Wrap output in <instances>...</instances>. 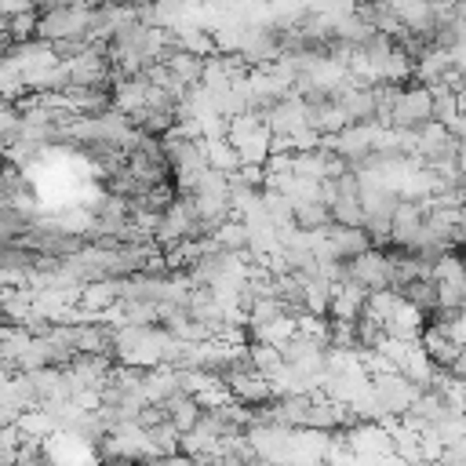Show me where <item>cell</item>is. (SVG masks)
<instances>
[{
	"mask_svg": "<svg viewBox=\"0 0 466 466\" xmlns=\"http://www.w3.org/2000/svg\"><path fill=\"white\" fill-rule=\"evenodd\" d=\"M164 408H167V422H171L178 433H189V430L200 422V415H204V408H200L197 397H189V393H175V397H167Z\"/></svg>",
	"mask_w": 466,
	"mask_h": 466,
	"instance_id": "30bf717a",
	"label": "cell"
},
{
	"mask_svg": "<svg viewBox=\"0 0 466 466\" xmlns=\"http://www.w3.org/2000/svg\"><path fill=\"white\" fill-rule=\"evenodd\" d=\"M222 382H226L229 397H233L237 404H244V408H266V404H273V400H277L273 382H269V379H266L258 368H240V371H229Z\"/></svg>",
	"mask_w": 466,
	"mask_h": 466,
	"instance_id": "277c9868",
	"label": "cell"
},
{
	"mask_svg": "<svg viewBox=\"0 0 466 466\" xmlns=\"http://www.w3.org/2000/svg\"><path fill=\"white\" fill-rule=\"evenodd\" d=\"M459 248H466V222H462V233H459Z\"/></svg>",
	"mask_w": 466,
	"mask_h": 466,
	"instance_id": "5bb4252c",
	"label": "cell"
},
{
	"mask_svg": "<svg viewBox=\"0 0 466 466\" xmlns=\"http://www.w3.org/2000/svg\"><path fill=\"white\" fill-rule=\"evenodd\" d=\"M146 466H197L189 455H182V451H171V455H157V459H149Z\"/></svg>",
	"mask_w": 466,
	"mask_h": 466,
	"instance_id": "4fadbf2b",
	"label": "cell"
},
{
	"mask_svg": "<svg viewBox=\"0 0 466 466\" xmlns=\"http://www.w3.org/2000/svg\"><path fill=\"white\" fill-rule=\"evenodd\" d=\"M262 120H266V127L273 131V138H295L299 131L309 127V113H306V102H302L299 91H291V95L280 98L273 109H266Z\"/></svg>",
	"mask_w": 466,
	"mask_h": 466,
	"instance_id": "5b68a950",
	"label": "cell"
},
{
	"mask_svg": "<svg viewBox=\"0 0 466 466\" xmlns=\"http://www.w3.org/2000/svg\"><path fill=\"white\" fill-rule=\"evenodd\" d=\"M430 280L437 288V313H459L466 306V258L444 251L433 258Z\"/></svg>",
	"mask_w": 466,
	"mask_h": 466,
	"instance_id": "7a4b0ae2",
	"label": "cell"
},
{
	"mask_svg": "<svg viewBox=\"0 0 466 466\" xmlns=\"http://www.w3.org/2000/svg\"><path fill=\"white\" fill-rule=\"evenodd\" d=\"M419 346H422V353H426L441 371H448V368L462 357V346H459V342H455L441 324H426V331H422Z\"/></svg>",
	"mask_w": 466,
	"mask_h": 466,
	"instance_id": "ba28073f",
	"label": "cell"
},
{
	"mask_svg": "<svg viewBox=\"0 0 466 466\" xmlns=\"http://www.w3.org/2000/svg\"><path fill=\"white\" fill-rule=\"evenodd\" d=\"M291 222H295V229H302V233H317V229L331 226V211H328L324 200H306V204H295Z\"/></svg>",
	"mask_w": 466,
	"mask_h": 466,
	"instance_id": "8fae6325",
	"label": "cell"
},
{
	"mask_svg": "<svg viewBox=\"0 0 466 466\" xmlns=\"http://www.w3.org/2000/svg\"><path fill=\"white\" fill-rule=\"evenodd\" d=\"M433 91L422 87V84H404L397 87L393 102H390V113H386V124L397 127V131H422L426 124H433Z\"/></svg>",
	"mask_w": 466,
	"mask_h": 466,
	"instance_id": "6da1fadb",
	"label": "cell"
},
{
	"mask_svg": "<svg viewBox=\"0 0 466 466\" xmlns=\"http://www.w3.org/2000/svg\"><path fill=\"white\" fill-rule=\"evenodd\" d=\"M211 244L215 248H222V251H229V255H248V226L233 215L229 222H222L218 229H215V237H211Z\"/></svg>",
	"mask_w": 466,
	"mask_h": 466,
	"instance_id": "7c38bea8",
	"label": "cell"
},
{
	"mask_svg": "<svg viewBox=\"0 0 466 466\" xmlns=\"http://www.w3.org/2000/svg\"><path fill=\"white\" fill-rule=\"evenodd\" d=\"M371 393H375V400L382 408V426H390V422H397V419H404L411 411V404H415V397L422 390L411 379H404L400 371H390V375H375L371 379Z\"/></svg>",
	"mask_w": 466,
	"mask_h": 466,
	"instance_id": "3957f363",
	"label": "cell"
},
{
	"mask_svg": "<svg viewBox=\"0 0 466 466\" xmlns=\"http://www.w3.org/2000/svg\"><path fill=\"white\" fill-rule=\"evenodd\" d=\"M350 280L360 284L368 295L371 291H386L393 288V273H390V255L382 248H371L357 258H350Z\"/></svg>",
	"mask_w": 466,
	"mask_h": 466,
	"instance_id": "8992f818",
	"label": "cell"
},
{
	"mask_svg": "<svg viewBox=\"0 0 466 466\" xmlns=\"http://www.w3.org/2000/svg\"><path fill=\"white\" fill-rule=\"evenodd\" d=\"M364 302H368V291L360 288V284H353V280H346V284H335V291H331V320H350V324H357L360 317H364Z\"/></svg>",
	"mask_w": 466,
	"mask_h": 466,
	"instance_id": "9c48e42d",
	"label": "cell"
},
{
	"mask_svg": "<svg viewBox=\"0 0 466 466\" xmlns=\"http://www.w3.org/2000/svg\"><path fill=\"white\" fill-rule=\"evenodd\" d=\"M382 328H386V335L390 339H408V342H419L422 339V331H426V317L400 295V302L393 306V313L382 320Z\"/></svg>",
	"mask_w": 466,
	"mask_h": 466,
	"instance_id": "52a82bcc",
	"label": "cell"
}]
</instances>
